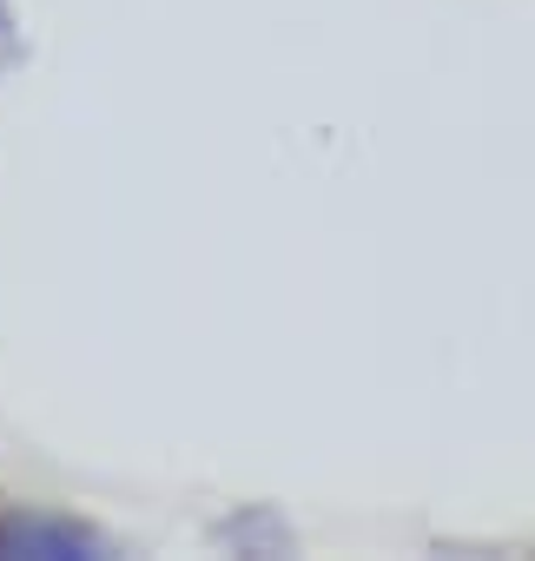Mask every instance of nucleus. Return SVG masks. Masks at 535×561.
<instances>
[{"mask_svg":"<svg viewBox=\"0 0 535 561\" xmlns=\"http://www.w3.org/2000/svg\"><path fill=\"white\" fill-rule=\"evenodd\" d=\"M21 548V554H80L87 541L67 535V528H34V522H14V528H0V554Z\"/></svg>","mask_w":535,"mask_h":561,"instance_id":"nucleus-1","label":"nucleus"}]
</instances>
